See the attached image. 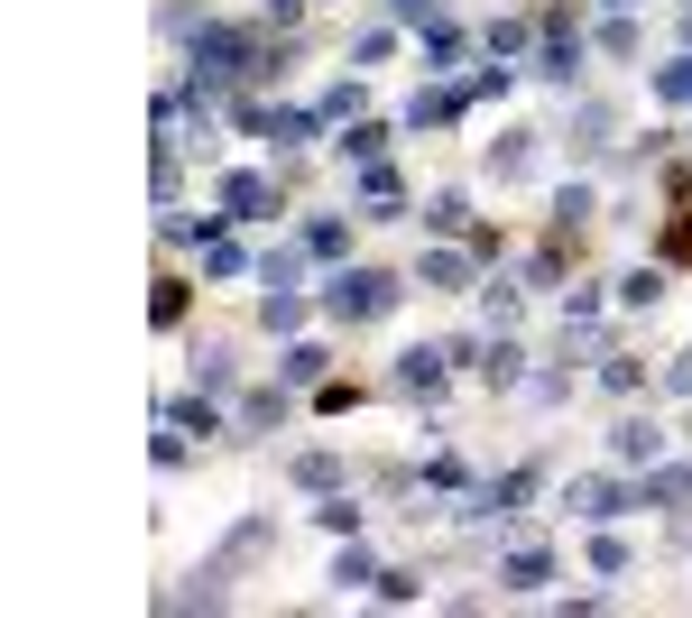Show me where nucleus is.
Listing matches in <instances>:
<instances>
[{
  "label": "nucleus",
  "instance_id": "obj_1",
  "mask_svg": "<svg viewBox=\"0 0 692 618\" xmlns=\"http://www.w3.org/2000/svg\"><path fill=\"white\" fill-rule=\"evenodd\" d=\"M397 305V277H379V268H342L323 287V315H342V323H370V315H388Z\"/></svg>",
  "mask_w": 692,
  "mask_h": 618
},
{
  "label": "nucleus",
  "instance_id": "obj_2",
  "mask_svg": "<svg viewBox=\"0 0 692 618\" xmlns=\"http://www.w3.org/2000/svg\"><path fill=\"white\" fill-rule=\"evenodd\" d=\"M444 370H453V351H434V342H425V351H406V360H397V388H406V397H434V388H444Z\"/></svg>",
  "mask_w": 692,
  "mask_h": 618
},
{
  "label": "nucleus",
  "instance_id": "obj_3",
  "mask_svg": "<svg viewBox=\"0 0 692 618\" xmlns=\"http://www.w3.org/2000/svg\"><path fill=\"white\" fill-rule=\"evenodd\" d=\"M397 194H406V185H397V167H379V158H370V167H361V203H370V222H388V213H397Z\"/></svg>",
  "mask_w": 692,
  "mask_h": 618
},
{
  "label": "nucleus",
  "instance_id": "obj_4",
  "mask_svg": "<svg viewBox=\"0 0 692 618\" xmlns=\"http://www.w3.org/2000/svg\"><path fill=\"white\" fill-rule=\"evenodd\" d=\"M609 452H619V461H656V452H664V434H656L647 416H628L619 434H609Z\"/></svg>",
  "mask_w": 692,
  "mask_h": 618
},
{
  "label": "nucleus",
  "instance_id": "obj_5",
  "mask_svg": "<svg viewBox=\"0 0 692 618\" xmlns=\"http://www.w3.org/2000/svg\"><path fill=\"white\" fill-rule=\"evenodd\" d=\"M222 203H231V222H259V213H268V175H231Z\"/></svg>",
  "mask_w": 692,
  "mask_h": 618
},
{
  "label": "nucleus",
  "instance_id": "obj_6",
  "mask_svg": "<svg viewBox=\"0 0 692 618\" xmlns=\"http://www.w3.org/2000/svg\"><path fill=\"white\" fill-rule=\"evenodd\" d=\"M563 508H573V518H619V489H609V480H573Z\"/></svg>",
  "mask_w": 692,
  "mask_h": 618
},
{
  "label": "nucleus",
  "instance_id": "obj_7",
  "mask_svg": "<svg viewBox=\"0 0 692 618\" xmlns=\"http://www.w3.org/2000/svg\"><path fill=\"white\" fill-rule=\"evenodd\" d=\"M241 425H249V434H268V425H287V397H277V388H259V397H241Z\"/></svg>",
  "mask_w": 692,
  "mask_h": 618
},
{
  "label": "nucleus",
  "instance_id": "obj_8",
  "mask_svg": "<svg viewBox=\"0 0 692 618\" xmlns=\"http://www.w3.org/2000/svg\"><path fill=\"white\" fill-rule=\"evenodd\" d=\"M499 582H508V590H535V582H545V554H535V545H518V554L499 563Z\"/></svg>",
  "mask_w": 692,
  "mask_h": 618
},
{
  "label": "nucleus",
  "instance_id": "obj_9",
  "mask_svg": "<svg viewBox=\"0 0 692 618\" xmlns=\"http://www.w3.org/2000/svg\"><path fill=\"white\" fill-rule=\"evenodd\" d=\"M425 287H471V259H461V249H434V259H425Z\"/></svg>",
  "mask_w": 692,
  "mask_h": 618
},
{
  "label": "nucleus",
  "instance_id": "obj_10",
  "mask_svg": "<svg viewBox=\"0 0 692 618\" xmlns=\"http://www.w3.org/2000/svg\"><path fill=\"white\" fill-rule=\"evenodd\" d=\"M573 65H582V38H573V46H563V38H554V46H545V56H535V74H545V84H573Z\"/></svg>",
  "mask_w": 692,
  "mask_h": 618
},
{
  "label": "nucleus",
  "instance_id": "obj_11",
  "mask_svg": "<svg viewBox=\"0 0 692 618\" xmlns=\"http://www.w3.org/2000/svg\"><path fill=\"white\" fill-rule=\"evenodd\" d=\"M490 167H499V175H526V167H535V139L508 130V148H490Z\"/></svg>",
  "mask_w": 692,
  "mask_h": 618
},
{
  "label": "nucleus",
  "instance_id": "obj_12",
  "mask_svg": "<svg viewBox=\"0 0 692 618\" xmlns=\"http://www.w3.org/2000/svg\"><path fill=\"white\" fill-rule=\"evenodd\" d=\"M194 379H203V388H231V351L203 342V351H194Z\"/></svg>",
  "mask_w": 692,
  "mask_h": 618
},
{
  "label": "nucleus",
  "instance_id": "obj_13",
  "mask_svg": "<svg viewBox=\"0 0 692 618\" xmlns=\"http://www.w3.org/2000/svg\"><path fill=\"white\" fill-rule=\"evenodd\" d=\"M167 425H194V434H222V416H213V406H203V397H175V406H167Z\"/></svg>",
  "mask_w": 692,
  "mask_h": 618
},
{
  "label": "nucleus",
  "instance_id": "obj_14",
  "mask_svg": "<svg viewBox=\"0 0 692 618\" xmlns=\"http://www.w3.org/2000/svg\"><path fill=\"white\" fill-rule=\"evenodd\" d=\"M647 499H664V508H674V499H692V461H674V471H656V480H647Z\"/></svg>",
  "mask_w": 692,
  "mask_h": 618
},
{
  "label": "nucleus",
  "instance_id": "obj_15",
  "mask_svg": "<svg viewBox=\"0 0 692 618\" xmlns=\"http://www.w3.org/2000/svg\"><path fill=\"white\" fill-rule=\"evenodd\" d=\"M342 241H351V231H342V222H332V213H323L315 231H305V249H315V259H342Z\"/></svg>",
  "mask_w": 692,
  "mask_h": 618
},
{
  "label": "nucleus",
  "instance_id": "obj_16",
  "mask_svg": "<svg viewBox=\"0 0 692 618\" xmlns=\"http://www.w3.org/2000/svg\"><path fill=\"white\" fill-rule=\"evenodd\" d=\"M425 222H434V231H461V222H471V203H461V194H434Z\"/></svg>",
  "mask_w": 692,
  "mask_h": 618
},
{
  "label": "nucleus",
  "instance_id": "obj_17",
  "mask_svg": "<svg viewBox=\"0 0 692 618\" xmlns=\"http://www.w3.org/2000/svg\"><path fill=\"white\" fill-rule=\"evenodd\" d=\"M296 480H305V489H332V480H342V461H332V452H305Z\"/></svg>",
  "mask_w": 692,
  "mask_h": 618
},
{
  "label": "nucleus",
  "instance_id": "obj_18",
  "mask_svg": "<svg viewBox=\"0 0 692 618\" xmlns=\"http://www.w3.org/2000/svg\"><path fill=\"white\" fill-rule=\"evenodd\" d=\"M379 148H388V130H379V120H361V130H351V139H342V158H361V167H370V158H379Z\"/></svg>",
  "mask_w": 692,
  "mask_h": 618
},
{
  "label": "nucleus",
  "instance_id": "obj_19",
  "mask_svg": "<svg viewBox=\"0 0 692 618\" xmlns=\"http://www.w3.org/2000/svg\"><path fill=\"white\" fill-rule=\"evenodd\" d=\"M453 111H461V93H416V111H406V120L425 130V120H453Z\"/></svg>",
  "mask_w": 692,
  "mask_h": 618
},
{
  "label": "nucleus",
  "instance_id": "obj_20",
  "mask_svg": "<svg viewBox=\"0 0 692 618\" xmlns=\"http://www.w3.org/2000/svg\"><path fill=\"white\" fill-rule=\"evenodd\" d=\"M664 296V277L656 268H637V277H619V305H656Z\"/></svg>",
  "mask_w": 692,
  "mask_h": 618
},
{
  "label": "nucleus",
  "instance_id": "obj_21",
  "mask_svg": "<svg viewBox=\"0 0 692 618\" xmlns=\"http://www.w3.org/2000/svg\"><path fill=\"white\" fill-rule=\"evenodd\" d=\"M332 582H342V590H361V582H379V573H370V554H361V545H351L342 563H332Z\"/></svg>",
  "mask_w": 692,
  "mask_h": 618
},
{
  "label": "nucleus",
  "instance_id": "obj_22",
  "mask_svg": "<svg viewBox=\"0 0 692 618\" xmlns=\"http://www.w3.org/2000/svg\"><path fill=\"white\" fill-rule=\"evenodd\" d=\"M656 93H664V102H692V56H683V65H664V74H656Z\"/></svg>",
  "mask_w": 692,
  "mask_h": 618
},
{
  "label": "nucleus",
  "instance_id": "obj_23",
  "mask_svg": "<svg viewBox=\"0 0 692 618\" xmlns=\"http://www.w3.org/2000/svg\"><path fill=\"white\" fill-rule=\"evenodd\" d=\"M664 388H683V397H692V351L674 360V370H664Z\"/></svg>",
  "mask_w": 692,
  "mask_h": 618
},
{
  "label": "nucleus",
  "instance_id": "obj_24",
  "mask_svg": "<svg viewBox=\"0 0 692 618\" xmlns=\"http://www.w3.org/2000/svg\"><path fill=\"white\" fill-rule=\"evenodd\" d=\"M268 19H277V29H287V19H305V0H268Z\"/></svg>",
  "mask_w": 692,
  "mask_h": 618
},
{
  "label": "nucleus",
  "instance_id": "obj_25",
  "mask_svg": "<svg viewBox=\"0 0 692 618\" xmlns=\"http://www.w3.org/2000/svg\"><path fill=\"white\" fill-rule=\"evenodd\" d=\"M397 19H425V29H434V0H397Z\"/></svg>",
  "mask_w": 692,
  "mask_h": 618
},
{
  "label": "nucleus",
  "instance_id": "obj_26",
  "mask_svg": "<svg viewBox=\"0 0 692 618\" xmlns=\"http://www.w3.org/2000/svg\"><path fill=\"white\" fill-rule=\"evenodd\" d=\"M619 10H628V0H619Z\"/></svg>",
  "mask_w": 692,
  "mask_h": 618
}]
</instances>
